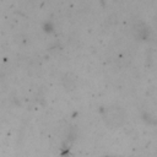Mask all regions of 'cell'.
<instances>
[{
  "mask_svg": "<svg viewBox=\"0 0 157 157\" xmlns=\"http://www.w3.org/2000/svg\"><path fill=\"white\" fill-rule=\"evenodd\" d=\"M104 119L110 125H118V124H120L123 121V114H121V112L118 108L112 107V108H109V109L105 110Z\"/></svg>",
  "mask_w": 157,
  "mask_h": 157,
  "instance_id": "1",
  "label": "cell"
}]
</instances>
